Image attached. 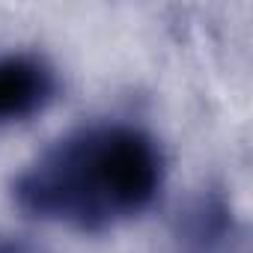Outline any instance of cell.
I'll return each mask as SVG.
<instances>
[{
    "label": "cell",
    "mask_w": 253,
    "mask_h": 253,
    "mask_svg": "<svg viewBox=\"0 0 253 253\" xmlns=\"http://www.w3.org/2000/svg\"><path fill=\"white\" fill-rule=\"evenodd\" d=\"M232 209L214 191L194 197L185 209H179L173 223V235L182 253H220L223 244L232 238Z\"/></svg>",
    "instance_id": "obj_3"
},
{
    "label": "cell",
    "mask_w": 253,
    "mask_h": 253,
    "mask_svg": "<svg viewBox=\"0 0 253 253\" xmlns=\"http://www.w3.org/2000/svg\"><path fill=\"white\" fill-rule=\"evenodd\" d=\"M60 95L57 69L30 51L0 54V125L27 122L45 113Z\"/></svg>",
    "instance_id": "obj_2"
},
{
    "label": "cell",
    "mask_w": 253,
    "mask_h": 253,
    "mask_svg": "<svg viewBox=\"0 0 253 253\" xmlns=\"http://www.w3.org/2000/svg\"><path fill=\"white\" fill-rule=\"evenodd\" d=\"M0 253H45V250H42V247H36L33 241L21 238V235L0 232Z\"/></svg>",
    "instance_id": "obj_4"
},
{
    "label": "cell",
    "mask_w": 253,
    "mask_h": 253,
    "mask_svg": "<svg viewBox=\"0 0 253 253\" xmlns=\"http://www.w3.org/2000/svg\"><path fill=\"white\" fill-rule=\"evenodd\" d=\"M167 161L158 140L125 122L60 137L12 182L15 206L36 220L101 232L143 214L161 194Z\"/></svg>",
    "instance_id": "obj_1"
}]
</instances>
